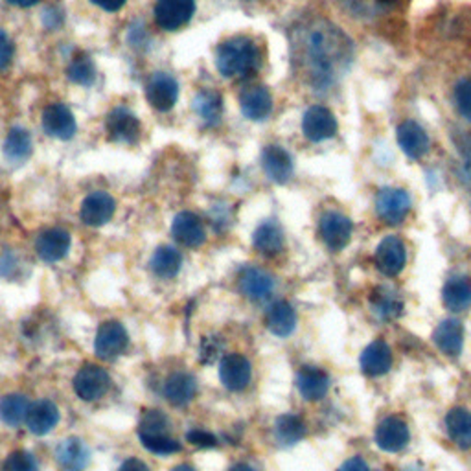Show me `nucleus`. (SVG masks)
<instances>
[{
  "mask_svg": "<svg viewBox=\"0 0 471 471\" xmlns=\"http://www.w3.org/2000/svg\"><path fill=\"white\" fill-rule=\"evenodd\" d=\"M293 50L302 78L317 90L338 83L354 61V41L348 33L324 19L296 30Z\"/></svg>",
  "mask_w": 471,
  "mask_h": 471,
  "instance_id": "obj_1",
  "label": "nucleus"
},
{
  "mask_svg": "<svg viewBox=\"0 0 471 471\" xmlns=\"http://www.w3.org/2000/svg\"><path fill=\"white\" fill-rule=\"evenodd\" d=\"M261 64V52L254 39L236 36L223 41L216 50V66L221 76L244 80L253 76Z\"/></svg>",
  "mask_w": 471,
  "mask_h": 471,
  "instance_id": "obj_2",
  "label": "nucleus"
},
{
  "mask_svg": "<svg viewBox=\"0 0 471 471\" xmlns=\"http://www.w3.org/2000/svg\"><path fill=\"white\" fill-rule=\"evenodd\" d=\"M127 347H129V335H127V330L120 322L107 321L98 328L96 339H94V350L99 359L113 361L124 355Z\"/></svg>",
  "mask_w": 471,
  "mask_h": 471,
  "instance_id": "obj_3",
  "label": "nucleus"
},
{
  "mask_svg": "<svg viewBox=\"0 0 471 471\" xmlns=\"http://www.w3.org/2000/svg\"><path fill=\"white\" fill-rule=\"evenodd\" d=\"M195 13V0H155V22L166 31H177L186 26Z\"/></svg>",
  "mask_w": 471,
  "mask_h": 471,
  "instance_id": "obj_4",
  "label": "nucleus"
},
{
  "mask_svg": "<svg viewBox=\"0 0 471 471\" xmlns=\"http://www.w3.org/2000/svg\"><path fill=\"white\" fill-rule=\"evenodd\" d=\"M376 212L387 225H399L411 212V197L401 188H381L376 197Z\"/></svg>",
  "mask_w": 471,
  "mask_h": 471,
  "instance_id": "obj_5",
  "label": "nucleus"
},
{
  "mask_svg": "<svg viewBox=\"0 0 471 471\" xmlns=\"http://www.w3.org/2000/svg\"><path fill=\"white\" fill-rule=\"evenodd\" d=\"M106 131H107L109 141L133 146L141 141L142 125H141L139 118L134 116L129 109L116 107L107 115Z\"/></svg>",
  "mask_w": 471,
  "mask_h": 471,
  "instance_id": "obj_6",
  "label": "nucleus"
},
{
  "mask_svg": "<svg viewBox=\"0 0 471 471\" xmlns=\"http://www.w3.org/2000/svg\"><path fill=\"white\" fill-rule=\"evenodd\" d=\"M111 389V376L107 370L98 364H85L74 378V390L85 401H96L104 398Z\"/></svg>",
  "mask_w": 471,
  "mask_h": 471,
  "instance_id": "obj_7",
  "label": "nucleus"
},
{
  "mask_svg": "<svg viewBox=\"0 0 471 471\" xmlns=\"http://www.w3.org/2000/svg\"><path fill=\"white\" fill-rule=\"evenodd\" d=\"M354 232V223L341 212H326L319 223V234L324 245L331 251H343Z\"/></svg>",
  "mask_w": 471,
  "mask_h": 471,
  "instance_id": "obj_8",
  "label": "nucleus"
},
{
  "mask_svg": "<svg viewBox=\"0 0 471 471\" xmlns=\"http://www.w3.org/2000/svg\"><path fill=\"white\" fill-rule=\"evenodd\" d=\"M146 96L151 107L166 113L174 109V106L177 104L179 85L172 74L155 73L146 85Z\"/></svg>",
  "mask_w": 471,
  "mask_h": 471,
  "instance_id": "obj_9",
  "label": "nucleus"
},
{
  "mask_svg": "<svg viewBox=\"0 0 471 471\" xmlns=\"http://www.w3.org/2000/svg\"><path fill=\"white\" fill-rule=\"evenodd\" d=\"M219 378H221V383L228 390L242 392L249 387V383L253 380V366L245 355L228 354L221 361Z\"/></svg>",
  "mask_w": 471,
  "mask_h": 471,
  "instance_id": "obj_10",
  "label": "nucleus"
},
{
  "mask_svg": "<svg viewBox=\"0 0 471 471\" xmlns=\"http://www.w3.org/2000/svg\"><path fill=\"white\" fill-rule=\"evenodd\" d=\"M302 131L304 137L312 142H322L338 133V120H335L333 113L322 106H313L306 111L304 118H302Z\"/></svg>",
  "mask_w": 471,
  "mask_h": 471,
  "instance_id": "obj_11",
  "label": "nucleus"
},
{
  "mask_svg": "<svg viewBox=\"0 0 471 471\" xmlns=\"http://www.w3.org/2000/svg\"><path fill=\"white\" fill-rule=\"evenodd\" d=\"M116 210V201L107 192H92L80 209V218L89 227H102L111 221Z\"/></svg>",
  "mask_w": 471,
  "mask_h": 471,
  "instance_id": "obj_12",
  "label": "nucleus"
},
{
  "mask_svg": "<svg viewBox=\"0 0 471 471\" xmlns=\"http://www.w3.org/2000/svg\"><path fill=\"white\" fill-rule=\"evenodd\" d=\"M407 263V249L398 236H389L376 251V265L387 277H398Z\"/></svg>",
  "mask_w": 471,
  "mask_h": 471,
  "instance_id": "obj_13",
  "label": "nucleus"
},
{
  "mask_svg": "<svg viewBox=\"0 0 471 471\" xmlns=\"http://www.w3.org/2000/svg\"><path fill=\"white\" fill-rule=\"evenodd\" d=\"M411 441V432L407 424L398 416L385 418L376 429V442L387 453H398L406 450Z\"/></svg>",
  "mask_w": 471,
  "mask_h": 471,
  "instance_id": "obj_14",
  "label": "nucleus"
},
{
  "mask_svg": "<svg viewBox=\"0 0 471 471\" xmlns=\"http://www.w3.org/2000/svg\"><path fill=\"white\" fill-rule=\"evenodd\" d=\"M43 127L50 137L59 141H71L78 129L73 111L63 104H52L45 109Z\"/></svg>",
  "mask_w": 471,
  "mask_h": 471,
  "instance_id": "obj_15",
  "label": "nucleus"
},
{
  "mask_svg": "<svg viewBox=\"0 0 471 471\" xmlns=\"http://www.w3.org/2000/svg\"><path fill=\"white\" fill-rule=\"evenodd\" d=\"M396 139H398L401 151L413 160L422 158L429 151V137H427L425 129L413 120L401 122L398 125Z\"/></svg>",
  "mask_w": 471,
  "mask_h": 471,
  "instance_id": "obj_16",
  "label": "nucleus"
},
{
  "mask_svg": "<svg viewBox=\"0 0 471 471\" xmlns=\"http://www.w3.org/2000/svg\"><path fill=\"white\" fill-rule=\"evenodd\" d=\"M172 234L181 245L190 247V249H197L207 242L205 225L193 212H181L174 219Z\"/></svg>",
  "mask_w": 471,
  "mask_h": 471,
  "instance_id": "obj_17",
  "label": "nucleus"
},
{
  "mask_svg": "<svg viewBox=\"0 0 471 471\" xmlns=\"http://www.w3.org/2000/svg\"><path fill=\"white\" fill-rule=\"evenodd\" d=\"M71 234L63 228H48L41 232L36 240V251L41 260L54 263L63 260L71 249Z\"/></svg>",
  "mask_w": 471,
  "mask_h": 471,
  "instance_id": "obj_18",
  "label": "nucleus"
},
{
  "mask_svg": "<svg viewBox=\"0 0 471 471\" xmlns=\"http://www.w3.org/2000/svg\"><path fill=\"white\" fill-rule=\"evenodd\" d=\"M240 107L245 118L263 122L273 113V96L265 87H249L240 96Z\"/></svg>",
  "mask_w": 471,
  "mask_h": 471,
  "instance_id": "obj_19",
  "label": "nucleus"
},
{
  "mask_svg": "<svg viewBox=\"0 0 471 471\" xmlns=\"http://www.w3.org/2000/svg\"><path fill=\"white\" fill-rule=\"evenodd\" d=\"M265 176L273 183L286 184L293 176V158L282 146H267L261 153Z\"/></svg>",
  "mask_w": 471,
  "mask_h": 471,
  "instance_id": "obj_20",
  "label": "nucleus"
},
{
  "mask_svg": "<svg viewBox=\"0 0 471 471\" xmlns=\"http://www.w3.org/2000/svg\"><path fill=\"white\" fill-rule=\"evenodd\" d=\"M59 409L54 401L50 399H39L30 406L28 416H26V425L30 429V432L38 434V436H45L48 432H52L57 424H59Z\"/></svg>",
  "mask_w": 471,
  "mask_h": 471,
  "instance_id": "obj_21",
  "label": "nucleus"
},
{
  "mask_svg": "<svg viewBox=\"0 0 471 471\" xmlns=\"http://www.w3.org/2000/svg\"><path fill=\"white\" fill-rule=\"evenodd\" d=\"M392 361V350L383 339H378L364 348L361 355V368L366 376L378 378L389 373Z\"/></svg>",
  "mask_w": 471,
  "mask_h": 471,
  "instance_id": "obj_22",
  "label": "nucleus"
},
{
  "mask_svg": "<svg viewBox=\"0 0 471 471\" xmlns=\"http://www.w3.org/2000/svg\"><path fill=\"white\" fill-rule=\"evenodd\" d=\"M240 289L251 300H265L275 291V280L263 269L245 267L240 275Z\"/></svg>",
  "mask_w": 471,
  "mask_h": 471,
  "instance_id": "obj_23",
  "label": "nucleus"
},
{
  "mask_svg": "<svg viewBox=\"0 0 471 471\" xmlns=\"http://www.w3.org/2000/svg\"><path fill=\"white\" fill-rule=\"evenodd\" d=\"M56 458L64 471H85L90 464V451L80 439H66L57 446Z\"/></svg>",
  "mask_w": 471,
  "mask_h": 471,
  "instance_id": "obj_24",
  "label": "nucleus"
},
{
  "mask_svg": "<svg viewBox=\"0 0 471 471\" xmlns=\"http://www.w3.org/2000/svg\"><path fill=\"white\" fill-rule=\"evenodd\" d=\"M296 387L298 392L304 396V399L317 401L326 396L330 389V378L324 370L317 366H304L300 368V373L296 376Z\"/></svg>",
  "mask_w": 471,
  "mask_h": 471,
  "instance_id": "obj_25",
  "label": "nucleus"
},
{
  "mask_svg": "<svg viewBox=\"0 0 471 471\" xmlns=\"http://www.w3.org/2000/svg\"><path fill=\"white\" fill-rule=\"evenodd\" d=\"M197 394V381L188 373H176L166 380L164 396L172 403V406L183 407L195 398Z\"/></svg>",
  "mask_w": 471,
  "mask_h": 471,
  "instance_id": "obj_26",
  "label": "nucleus"
},
{
  "mask_svg": "<svg viewBox=\"0 0 471 471\" xmlns=\"http://www.w3.org/2000/svg\"><path fill=\"white\" fill-rule=\"evenodd\" d=\"M432 339H434L436 348H439L442 354L450 357L458 355L462 350V343H464L462 324L455 319L441 322L439 328H436L432 333Z\"/></svg>",
  "mask_w": 471,
  "mask_h": 471,
  "instance_id": "obj_27",
  "label": "nucleus"
},
{
  "mask_svg": "<svg viewBox=\"0 0 471 471\" xmlns=\"http://www.w3.org/2000/svg\"><path fill=\"white\" fill-rule=\"evenodd\" d=\"M254 249L265 256H275L284 249V232L278 223L265 221L261 223L253 238Z\"/></svg>",
  "mask_w": 471,
  "mask_h": 471,
  "instance_id": "obj_28",
  "label": "nucleus"
},
{
  "mask_svg": "<svg viewBox=\"0 0 471 471\" xmlns=\"http://www.w3.org/2000/svg\"><path fill=\"white\" fill-rule=\"evenodd\" d=\"M444 304L448 310L460 313L471 308V280L467 277H455L448 280L442 291Z\"/></svg>",
  "mask_w": 471,
  "mask_h": 471,
  "instance_id": "obj_29",
  "label": "nucleus"
},
{
  "mask_svg": "<svg viewBox=\"0 0 471 471\" xmlns=\"http://www.w3.org/2000/svg\"><path fill=\"white\" fill-rule=\"evenodd\" d=\"M192 107L205 124L216 125L223 116V98L216 90H201L195 94Z\"/></svg>",
  "mask_w": 471,
  "mask_h": 471,
  "instance_id": "obj_30",
  "label": "nucleus"
},
{
  "mask_svg": "<svg viewBox=\"0 0 471 471\" xmlns=\"http://www.w3.org/2000/svg\"><path fill=\"white\" fill-rule=\"evenodd\" d=\"M267 328L278 338H287L296 328V313L291 304L280 300L267 312Z\"/></svg>",
  "mask_w": 471,
  "mask_h": 471,
  "instance_id": "obj_31",
  "label": "nucleus"
},
{
  "mask_svg": "<svg viewBox=\"0 0 471 471\" xmlns=\"http://www.w3.org/2000/svg\"><path fill=\"white\" fill-rule=\"evenodd\" d=\"M150 265H151V271L158 278H174L181 271L183 256L177 249L170 245H162L153 253Z\"/></svg>",
  "mask_w": 471,
  "mask_h": 471,
  "instance_id": "obj_32",
  "label": "nucleus"
},
{
  "mask_svg": "<svg viewBox=\"0 0 471 471\" xmlns=\"http://www.w3.org/2000/svg\"><path fill=\"white\" fill-rule=\"evenodd\" d=\"M450 439L462 450L471 448V413L467 409L457 407L446 418Z\"/></svg>",
  "mask_w": 471,
  "mask_h": 471,
  "instance_id": "obj_33",
  "label": "nucleus"
},
{
  "mask_svg": "<svg viewBox=\"0 0 471 471\" xmlns=\"http://www.w3.org/2000/svg\"><path fill=\"white\" fill-rule=\"evenodd\" d=\"M31 155V137L22 127H12L6 142H4V157L12 164H22Z\"/></svg>",
  "mask_w": 471,
  "mask_h": 471,
  "instance_id": "obj_34",
  "label": "nucleus"
},
{
  "mask_svg": "<svg viewBox=\"0 0 471 471\" xmlns=\"http://www.w3.org/2000/svg\"><path fill=\"white\" fill-rule=\"evenodd\" d=\"M30 411L28 398L21 394H10L0 399V420L8 427H19L26 422Z\"/></svg>",
  "mask_w": 471,
  "mask_h": 471,
  "instance_id": "obj_35",
  "label": "nucleus"
},
{
  "mask_svg": "<svg viewBox=\"0 0 471 471\" xmlns=\"http://www.w3.org/2000/svg\"><path fill=\"white\" fill-rule=\"evenodd\" d=\"M275 436L282 446H295L306 436V424L296 415H284L275 424Z\"/></svg>",
  "mask_w": 471,
  "mask_h": 471,
  "instance_id": "obj_36",
  "label": "nucleus"
},
{
  "mask_svg": "<svg viewBox=\"0 0 471 471\" xmlns=\"http://www.w3.org/2000/svg\"><path fill=\"white\" fill-rule=\"evenodd\" d=\"M66 76L78 85L90 87L96 80V66L89 56L78 54L76 57H73L69 66H66Z\"/></svg>",
  "mask_w": 471,
  "mask_h": 471,
  "instance_id": "obj_37",
  "label": "nucleus"
},
{
  "mask_svg": "<svg viewBox=\"0 0 471 471\" xmlns=\"http://www.w3.org/2000/svg\"><path fill=\"white\" fill-rule=\"evenodd\" d=\"M373 308H374V312L380 317L394 319V317H398L401 313L403 304H401V300L394 293L387 291L385 287H380V289H376L373 293Z\"/></svg>",
  "mask_w": 471,
  "mask_h": 471,
  "instance_id": "obj_38",
  "label": "nucleus"
},
{
  "mask_svg": "<svg viewBox=\"0 0 471 471\" xmlns=\"http://www.w3.org/2000/svg\"><path fill=\"white\" fill-rule=\"evenodd\" d=\"M172 429V420L162 411H148L139 424V436L167 434Z\"/></svg>",
  "mask_w": 471,
  "mask_h": 471,
  "instance_id": "obj_39",
  "label": "nucleus"
},
{
  "mask_svg": "<svg viewBox=\"0 0 471 471\" xmlns=\"http://www.w3.org/2000/svg\"><path fill=\"white\" fill-rule=\"evenodd\" d=\"M141 442L150 453H155V455H160V457H167V455H174V453L181 451V444L177 441H174L172 436H167V434L141 436Z\"/></svg>",
  "mask_w": 471,
  "mask_h": 471,
  "instance_id": "obj_40",
  "label": "nucleus"
},
{
  "mask_svg": "<svg viewBox=\"0 0 471 471\" xmlns=\"http://www.w3.org/2000/svg\"><path fill=\"white\" fill-rule=\"evenodd\" d=\"M3 471H39L38 458L28 451H13L3 464Z\"/></svg>",
  "mask_w": 471,
  "mask_h": 471,
  "instance_id": "obj_41",
  "label": "nucleus"
},
{
  "mask_svg": "<svg viewBox=\"0 0 471 471\" xmlns=\"http://www.w3.org/2000/svg\"><path fill=\"white\" fill-rule=\"evenodd\" d=\"M455 104L458 113L471 122V78H464L455 87Z\"/></svg>",
  "mask_w": 471,
  "mask_h": 471,
  "instance_id": "obj_42",
  "label": "nucleus"
},
{
  "mask_svg": "<svg viewBox=\"0 0 471 471\" xmlns=\"http://www.w3.org/2000/svg\"><path fill=\"white\" fill-rule=\"evenodd\" d=\"M221 350H223V345L218 338H205L203 341H201V347H199V359L201 363L212 364L214 361L219 359Z\"/></svg>",
  "mask_w": 471,
  "mask_h": 471,
  "instance_id": "obj_43",
  "label": "nucleus"
},
{
  "mask_svg": "<svg viewBox=\"0 0 471 471\" xmlns=\"http://www.w3.org/2000/svg\"><path fill=\"white\" fill-rule=\"evenodd\" d=\"M186 441H188L192 446L203 448V450H207V448H216V446H218V439H216V436H214L212 432L205 431V429H193V431H190L188 436H186Z\"/></svg>",
  "mask_w": 471,
  "mask_h": 471,
  "instance_id": "obj_44",
  "label": "nucleus"
},
{
  "mask_svg": "<svg viewBox=\"0 0 471 471\" xmlns=\"http://www.w3.org/2000/svg\"><path fill=\"white\" fill-rule=\"evenodd\" d=\"M13 57V43L8 33L0 28V71H4Z\"/></svg>",
  "mask_w": 471,
  "mask_h": 471,
  "instance_id": "obj_45",
  "label": "nucleus"
},
{
  "mask_svg": "<svg viewBox=\"0 0 471 471\" xmlns=\"http://www.w3.org/2000/svg\"><path fill=\"white\" fill-rule=\"evenodd\" d=\"M17 273H19V267H17L13 254L4 253L3 258H0V275H3L4 278H13Z\"/></svg>",
  "mask_w": 471,
  "mask_h": 471,
  "instance_id": "obj_46",
  "label": "nucleus"
},
{
  "mask_svg": "<svg viewBox=\"0 0 471 471\" xmlns=\"http://www.w3.org/2000/svg\"><path fill=\"white\" fill-rule=\"evenodd\" d=\"M338 471H370V467L361 457H352L347 462H343V466Z\"/></svg>",
  "mask_w": 471,
  "mask_h": 471,
  "instance_id": "obj_47",
  "label": "nucleus"
},
{
  "mask_svg": "<svg viewBox=\"0 0 471 471\" xmlns=\"http://www.w3.org/2000/svg\"><path fill=\"white\" fill-rule=\"evenodd\" d=\"M118 471H151V469H150V466H148L144 460L133 457V458H127V460L120 466Z\"/></svg>",
  "mask_w": 471,
  "mask_h": 471,
  "instance_id": "obj_48",
  "label": "nucleus"
},
{
  "mask_svg": "<svg viewBox=\"0 0 471 471\" xmlns=\"http://www.w3.org/2000/svg\"><path fill=\"white\" fill-rule=\"evenodd\" d=\"M92 3L106 12H118L120 8H124L127 0H92Z\"/></svg>",
  "mask_w": 471,
  "mask_h": 471,
  "instance_id": "obj_49",
  "label": "nucleus"
},
{
  "mask_svg": "<svg viewBox=\"0 0 471 471\" xmlns=\"http://www.w3.org/2000/svg\"><path fill=\"white\" fill-rule=\"evenodd\" d=\"M8 3L13 6H19V8H30L33 4H38L39 0H8Z\"/></svg>",
  "mask_w": 471,
  "mask_h": 471,
  "instance_id": "obj_50",
  "label": "nucleus"
},
{
  "mask_svg": "<svg viewBox=\"0 0 471 471\" xmlns=\"http://www.w3.org/2000/svg\"><path fill=\"white\" fill-rule=\"evenodd\" d=\"M228 471H256V469L249 464H234Z\"/></svg>",
  "mask_w": 471,
  "mask_h": 471,
  "instance_id": "obj_51",
  "label": "nucleus"
},
{
  "mask_svg": "<svg viewBox=\"0 0 471 471\" xmlns=\"http://www.w3.org/2000/svg\"><path fill=\"white\" fill-rule=\"evenodd\" d=\"M172 471H197V469L193 466H190V464H179Z\"/></svg>",
  "mask_w": 471,
  "mask_h": 471,
  "instance_id": "obj_52",
  "label": "nucleus"
},
{
  "mask_svg": "<svg viewBox=\"0 0 471 471\" xmlns=\"http://www.w3.org/2000/svg\"><path fill=\"white\" fill-rule=\"evenodd\" d=\"M396 3H398V0H378V4H381V6H392Z\"/></svg>",
  "mask_w": 471,
  "mask_h": 471,
  "instance_id": "obj_53",
  "label": "nucleus"
}]
</instances>
